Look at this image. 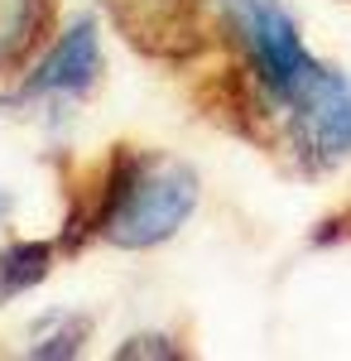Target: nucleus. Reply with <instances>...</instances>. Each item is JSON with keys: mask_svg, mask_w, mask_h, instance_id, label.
Returning a JSON list of instances; mask_svg holds the SVG:
<instances>
[{"mask_svg": "<svg viewBox=\"0 0 351 361\" xmlns=\"http://www.w3.org/2000/svg\"><path fill=\"white\" fill-rule=\"evenodd\" d=\"M106 15L144 58L188 63L207 49V0H106Z\"/></svg>", "mask_w": 351, "mask_h": 361, "instance_id": "nucleus-4", "label": "nucleus"}, {"mask_svg": "<svg viewBox=\"0 0 351 361\" xmlns=\"http://www.w3.org/2000/svg\"><path fill=\"white\" fill-rule=\"evenodd\" d=\"M54 270V246L49 241H10L0 250V304L29 294L34 284H44Z\"/></svg>", "mask_w": 351, "mask_h": 361, "instance_id": "nucleus-7", "label": "nucleus"}, {"mask_svg": "<svg viewBox=\"0 0 351 361\" xmlns=\"http://www.w3.org/2000/svg\"><path fill=\"white\" fill-rule=\"evenodd\" d=\"M82 337H87V318L63 323V333L34 342V357H78V352H82Z\"/></svg>", "mask_w": 351, "mask_h": 361, "instance_id": "nucleus-8", "label": "nucleus"}, {"mask_svg": "<svg viewBox=\"0 0 351 361\" xmlns=\"http://www.w3.org/2000/svg\"><path fill=\"white\" fill-rule=\"evenodd\" d=\"M279 121H284L294 159L308 173L337 169L351 154V87H347V78L318 63L308 73V82L284 102Z\"/></svg>", "mask_w": 351, "mask_h": 361, "instance_id": "nucleus-3", "label": "nucleus"}, {"mask_svg": "<svg viewBox=\"0 0 351 361\" xmlns=\"http://www.w3.org/2000/svg\"><path fill=\"white\" fill-rule=\"evenodd\" d=\"M116 357L121 361H135V357H183L178 347H168V337H130L125 347H116Z\"/></svg>", "mask_w": 351, "mask_h": 361, "instance_id": "nucleus-9", "label": "nucleus"}, {"mask_svg": "<svg viewBox=\"0 0 351 361\" xmlns=\"http://www.w3.org/2000/svg\"><path fill=\"white\" fill-rule=\"evenodd\" d=\"M54 25V0H0V73L20 68Z\"/></svg>", "mask_w": 351, "mask_h": 361, "instance_id": "nucleus-6", "label": "nucleus"}, {"mask_svg": "<svg viewBox=\"0 0 351 361\" xmlns=\"http://www.w3.org/2000/svg\"><path fill=\"white\" fill-rule=\"evenodd\" d=\"M197 207V173L173 154L154 149H116L106 164L101 193L82 212V231L121 250L164 246Z\"/></svg>", "mask_w": 351, "mask_h": 361, "instance_id": "nucleus-1", "label": "nucleus"}, {"mask_svg": "<svg viewBox=\"0 0 351 361\" xmlns=\"http://www.w3.org/2000/svg\"><path fill=\"white\" fill-rule=\"evenodd\" d=\"M216 15H221V29L245 63V78L255 82L260 106H270L279 116L284 102L318 68V58L308 54L294 15L279 0H216Z\"/></svg>", "mask_w": 351, "mask_h": 361, "instance_id": "nucleus-2", "label": "nucleus"}, {"mask_svg": "<svg viewBox=\"0 0 351 361\" xmlns=\"http://www.w3.org/2000/svg\"><path fill=\"white\" fill-rule=\"evenodd\" d=\"M101 82V34L97 20H73L54 39V49L29 68V78L20 82V97H58V102H82L92 97V87Z\"/></svg>", "mask_w": 351, "mask_h": 361, "instance_id": "nucleus-5", "label": "nucleus"}, {"mask_svg": "<svg viewBox=\"0 0 351 361\" xmlns=\"http://www.w3.org/2000/svg\"><path fill=\"white\" fill-rule=\"evenodd\" d=\"M0 212H5V197H0Z\"/></svg>", "mask_w": 351, "mask_h": 361, "instance_id": "nucleus-10", "label": "nucleus"}]
</instances>
